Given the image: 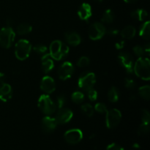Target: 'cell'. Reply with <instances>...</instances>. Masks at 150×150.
<instances>
[{
    "label": "cell",
    "mask_w": 150,
    "mask_h": 150,
    "mask_svg": "<svg viewBox=\"0 0 150 150\" xmlns=\"http://www.w3.org/2000/svg\"><path fill=\"white\" fill-rule=\"evenodd\" d=\"M119 62L125 69L126 72L129 74L133 72V59L128 53L121 52L118 56Z\"/></svg>",
    "instance_id": "obj_10"
},
{
    "label": "cell",
    "mask_w": 150,
    "mask_h": 150,
    "mask_svg": "<svg viewBox=\"0 0 150 150\" xmlns=\"http://www.w3.org/2000/svg\"><path fill=\"white\" fill-rule=\"evenodd\" d=\"M114 20V14L113 11L110 9L105 10L104 13L103 14L102 18H101V21L104 23H107L109 24L111 23Z\"/></svg>",
    "instance_id": "obj_23"
},
{
    "label": "cell",
    "mask_w": 150,
    "mask_h": 150,
    "mask_svg": "<svg viewBox=\"0 0 150 150\" xmlns=\"http://www.w3.org/2000/svg\"><path fill=\"white\" fill-rule=\"evenodd\" d=\"M69 53V47L61 40H54L49 47V54L54 60L59 61L64 59Z\"/></svg>",
    "instance_id": "obj_2"
},
{
    "label": "cell",
    "mask_w": 150,
    "mask_h": 150,
    "mask_svg": "<svg viewBox=\"0 0 150 150\" xmlns=\"http://www.w3.org/2000/svg\"><path fill=\"white\" fill-rule=\"evenodd\" d=\"M71 99L75 103L81 104L84 100V95L81 92L77 91V92H75L72 94Z\"/></svg>",
    "instance_id": "obj_27"
},
{
    "label": "cell",
    "mask_w": 150,
    "mask_h": 150,
    "mask_svg": "<svg viewBox=\"0 0 150 150\" xmlns=\"http://www.w3.org/2000/svg\"><path fill=\"white\" fill-rule=\"evenodd\" d=\"M73 111L68 108H59L58 112L57 113L55 119L57 120V124L64 125L69 122L73 118Z\"/></svg>",
    "instance_id": "obj_12"
},
{
    "label": "cell",
    "mask_w": 150,
    "mask_h": 150,
    "mask_svg": "<svg viewBox=\"0 0 150 150\" xmlns=\"http://www.w3.org/2000/svg\"><path fill=\"white\" fill-rule=\"evenodd\" d=\"M149 131V123H143L138 129V134L140 136H144Z\"/></svg>",
    "instance_id": "obj_28"
},
{
    "label": "cell",
    "mask_w": 150,
    "mask_h": 150,
    "mask_svg": "<svg viewBox=\"0 0 150 150\" xmlns=\"http://www.w3.org/2000/svg\"><path fill=\"white\" fill-rule=\"evenodd\" d=\"M54 63L49 54H45L41 58V68L44 73H48L54 69Z\"/></svg>",
    "instance_id": "obj_15"
},
{
    "label": "cell",
    "mask_w": 150,
    "mask_h": 150,
    "mask_svg": "<svg viewBox=\"0 0 150 150\" xmlns=\"http://www.w3.org/2000/svg\"><path fill=\"white\" fill-rule=\"evenodd\" d=\"M32 30V27L30 24L26 23H20L16 28V32L18 35H24L30 33Z\"/></svg>",
    "instance_id": "obj_22"
},
{
    "label": "cell",
    "mask_w": 150,
    "mask_h": 150,
    "mask_svg": "<svg viewBox=\"0 0 150 150\" xmlns=\"http://www.w3.org/2000/svg\"><path fill=\"white\" fill-rule=\"evenodd\" d=\"M94 1H95V2H98V3H100V2H102V1H103V0H94Z\"/></svg>",
    "instance_id": "obj_46"
},
{
    "label": "cell",
    "mask_w": 150,
    "mask_h": 150,
    "mask_svg": "<svg viewBox=\"0 0 150 150\" xmlns=\"http://www.w3.org/2000/svg\"><path fill=\"white\" fill-rule=\"evenodd\" d=\"M16 38V33L11 27H4L0 29V46L4 48L11 47Z\"/></svg>",
    "instance_id": "obj_5"
},
{
    "label": "cell",
    "mask_w": 150,
    "mask_h": 150,
    "mask_svg": "<svg viewBox=\"0 0 150 150\" xmlns=\"http://www.w3.org/2000/svg\"><path fill=\"white\" fill-rule=\"evenodd\" d=\"M108 98L110 102L116 103L120 98V92L115 86H112L108 92Z\"/></svg>",
    "instance_id": "obj_24"
},
{
    "label": "cell",
    "mask_w": 150,
    "mask_h": 150,
    "mask_svg": "<svg viewBox=\"0 0 150 150\" xmlns=\"http://www.w3.org/2000/svg\"><path fill=\"white\" fill-rule=\"evenodd\" d=\"M81 111L83 112V114L84 115H86V117H91L93 116L94 114V108L92 107V105L89 103H83V105L81 107Z\"/></svg>",
    "instance_id": "obj_26"
},
{
    "label": "cell",
    "mask_w": 150,
    "mask_h": 150,
    "mask_svg": "<svg viewBox=\"0 0 150 150\" xmlns=\"http://www.w3.org/2000/svg\"><path fill=\"white\" fill-rule=\"evenodd\" d=\"M139 35L144 40H149L150 38V22L146 21L142 24L139 30Z\"/></svg>",
    "instance_id": "obj_21"
},
{
    "label": "cell",
    "mask_w": 150,
    "mask_h": 150,
    "mask_svg": "<svg viewBox=\"0 0 150 150\" xmlns=\"http://www.w3.org/2000/svg\"><path fill=\"white\" fill-rule=\"evenodd\" d=\"M13 96V89L11 86L7 83H1L0 86V100L7 102Z\"/></svg>",
    "instance_id": "obj_17"
},
{
    "label": "cell",
    "mask_w": 150,
    "mask_h": 150,
    "mask_svg": "<svg viewBox=\"0 0 150 150\" xmlns=\"http://www.w3.org/2000/svg\"><path fill=\"white\" fill-rule=\"evenodd\" d=\"M144 48L145 54H147V55H149V54H150V47H149V44L147 43L146 45H144Z\"/></svg>",
    "instance_id": "obj_40"
},
{
    "label": "cell",
    "mask_w": 150,
    "mask_h": 150,
    "mask_svg": "<svg viewBox=\"0 0 150 150\" xmlns=\"http://www.w3.org/2000/svg\"><path fill=\"white\" fill-rule=\"evenodd\" d=\"M33 50L35 51V52H36L38 54H45L47 53L48 51V48L45 46V45H42V44H38V45H35L33 48Z\"/></svg>",
    "instance_id": "obj_29"
},
{
    "label": "cell",
    "mask_w": 150,
    "mask_h": 150,
    "mask_svg": "<svg viewBox=\"0 0 150 150\" xmlns=\"http://www.w3.org/2000/svg\"><path fill=\"white\" fill-rule=\"evenodd\" d=\"M86 92H87V98H89V100L91 101L96 100L97 98H98V92H97V91L95 90L94 88L89 89L88 91H86Z\"/></svg>",
    "instance_id": "obj_33"
},
{
    "label": "cell",
    "mask_w": 150,
    "mask_h": 150,
    "mask_svg": "<svg viewBox=\"0 0 150 150\" xmlns=\"http://www.w3.org/2000/svg\"><path fill=\"white\" fill-rule=\"evenodd\" d=\"M124 1L127 3H133L137 1V0H124Z\"/></svg>",
    "instance_id": "obj_44"
},
{
    "label": "cell",
    "mask_w": 150,
    "mask_h": 150,
    "mask_svg": "<svg viewBox=\"0 0 150 150\" xmlns=\"http://www.w3.org/2000/svg\"><path fill=\"white\" fill-rule=\"evenodd\" d=\"M4 80H5V74L0 72V83H4Z\"/></svg>",
    "instance_id": "obj_41"
},
{
    "label": "cell",
    "mask_w": 150,
    "mask_h": 150,
    "mask_svg": "<svg viewBox=\"0 0 150 150\" xmlns=\"http://www.w3.org/2000/svg\"><path fill=\"white\" fill-rule=\"evenodd\" d=\"M65 39L67 43L73 46H77L81 42V38L80 35L75 32H69L65 34Z\"/></svg>",
    "instance_id": "obj_18"
},
{
    "label": "cell",
    "mask_w": 150,
    "mask_h": 150,
    "mask_svg": "<svg viewBox=\"0 0 150 150\" xmlns=\"http://www.w3.org/2000/svg\"><path fill=\"white\" fill-rule=\"evenodd\" d=\"M65 102H66L65 97H64L63 95H59L57 98L56 105H57L59 108H63V106H64V104H65Z\"/></svg>",
    "instance_id": "obj_36"
},
{
    "label": "cell",
    "mask_w": 150,
    "mask_h": 150,
    "mask_svg": "<svg viewBox=\"0 0 150 150\" xmlns=\"http://www.w3.org/2000/svg\"><path fill=\"white\" fill-rule=\"evenodd\" d=\"M139 96L144 100H149L150 98V86L148 85L143 86L139 89Z\"/></svg>",
    "instance_id": "obj_25"
},
{
    "label": "cell",
    "mask_w": 150,
    "mask_h": 150,
    "mask_svg": "<svg viewBox=\"0 0 150 150\" xmlns=\"http://www.w3.org/2000/svg\"><path fill=\"white\" fill-rule=\"evenodd\" d=\"M40 89L47 94L53 93L56 89L55 81L50 76H45L41 80Z\"/></svg>",
    "instance_id": "obj_14"
},
{
    "label": "cell",
    "mask_w": 150,
    "mask_h": 150,
    "mask_svg": "<svg viewBox=\"0 0 150 150\" xmlns=\"http://www.w3.org/2000/svg\"><path fill=\"white\" fill-rule=\"evenodd\" d=\"M64 140L70 144H77L83 139V133L79 129H70L65 132Z\"/></svg>",
    "instance_id": "obj_9"
},
{
    "label": "cell",
    "mask_w": 150,
    "mask_h": 150,
    "mask_svg": "<svg viewBox=\"0 0 150 150\" xmlns=\"http://www.w3.org/2000/svg\"><path fill=\"white\" fill-rule=\"evenodd\" d=\"M32 45L25 39L19 40L15 45V55L16 58L21 61L26 59L30 55L32 51Z\"/></svg>",
    "instance_id": "obj_3"
},
{
    "label": "cell",
    "mask_w": 150,
    "mask_h": 150,
    "mask_svg": "<svg viewBox=\"0 0 150 150\" xmlns=\"http://www.w3.org/2000/svg\"><path fill=\"white\" fill-rule=\"evenodd\" d=\"M106 32V29L103 23L100 22H95L92 23L88 31L89 38L92 40H100Z\"/></svg>",
    "instance_id": "obj_8"
},
{
    "label": "cell",
    "mask_w": 150,
    "mask_h": 150,
    "mask_svg": "<svg viewBox=\"0 0 150 150\" xmlns=\"http://www.w3.org/2000/svg\"><path fill=\"white\" fill-rule=\"evenodd\" d=\"M133 52H134V54L139 58L144 57V56L145 55L144 48V47L141 46V45H136V46H135L133 48Z\"/></svg>",
    "instance_id": "obj_32"
},
{
    "label": "cell",
    "mask_w": 150,
    "mask_h": 150,
    "mask_svg": "<svg viewBox=\"0 0 150 150\" xmlns=\"http://www.w3.org/2000/svg\"><path fill=\"white\" fill-rule=\"evenodd\" d=\"M105 34H108V35H110V36H112V37L117 36V35L119 34V30L117 29H116V28H114V27L110 28L108 30H106Z\"/></svg>",
    "instance_id": "obj_38"
},
{
    "label": "cell",
    "mask_w": 150,
    "mask_h": 150,
    "mask_svg": "<svg viewBox=\"0 0 150 150\" xmlns=\"http://www.w3.org/2000/svg\"><path fill=\"white\" fill-rule=\"evenodd\" d=\"M130 100H136V96H134V95H131V96L130 97Z\"/></svg>",
    "instance_id": "obj_45"
},
{
    "label": "cell",
    "mask_w": 150,
    "mask_h": 150,
    "mask_svg": "<svg viewBox=\"0 0 150 150\" xmlns=\"http://www.w3.org/2000/svg\"><path fill=\"white\" fill-rule=\"evenodd\" d=\"M73 72H74V67L73 64L70 62H65L59 67L57 75L59 79L65 81L71 77Z\"/></svg>",
    "instance_id": "obj_11"
},
{
    "label": "cell",
    "mask_w": 150,
    "mask_h": 150,
    "mask_svg": "<svg viewBox=\"0 0 150 150\" xmlns=\"http://www.w3.org/2000/svg\"><path fill=\"white\" fill-rule=\"evenodd\" d=\"M133 72L135 74L144 81L150 79V62L146 57H141L136 60L133 64Z\"/></svg>",
    "instance_id": "obj_1"
},
{
    "label": "cell",
    "mask_w": 150,
    "mask_h": 150,
    "mask_svg": "<svg viewBox=\"0 0 150 150\" xmlns=\"http://www.w3.org/2000/svg\"><path fill=\"white\" fill-rule=\"evenodd\" d=\"M125 46V41L124 40H120L118 42H116L115 44V47L118 50H121L124 48Z\"/></svg>",
    "instance_id": "obj_39"
},
{
    "label": "cell",
    "mask_w": 150,
    "mask_h": 150,
    "mask_svg": "<svg viewBox=\"0 0 150 150\" xmlns=\"http://www.w3.org/2000/svg\"><path fill=\"white\" fill-rule=\"evenodd\" d=\"M125 86L128 89H134L136 86V83L133 79L127 78L125 79Z\"/></svg>",
    "instance_id": "obj_35"
},
{
    "label": "cell",
    "mask_w": 150,
    "mask_h": 150,
    "mask_svg": "<svg viewBox=\"0 0 150 150\" xmlns=\"http://www.w3.org/2000/svg\"><path fill=\"white\" fill-rule=\"evenodd\" d=\"M106 150H125V149H123V147H122L121 146H120V145L117 144L115 143H113V144H109L108 146H107Z\"/></svg>",
    "instance_id": "obj_37"
},
{
    "label": "cell",
    "mask_w": 150,
    "mask_h": 150,
    "mask_svg": "<svg viewBox=\"0 0 150 150\" xmlns=\"http://www.w3.org/2000/svg\"><path fill=\"white\" fill-rule=\"evenodd\" d=\"M136 34V29L133 26H127L121 31V36L124 39L130 40L135 37Z\"/></svg>",
    "instance_id": "obj_19"
},
{
    "label": "cell",
    "mask_w": 150,
    "mask_h": 150,
    "mask_svg": "<svg viewBox=\"0 0 150 150\" xmlns=\"http://www.w3.org/2000/svg\"><path fill=\"white\" fill-rule=\"evenodd\" d=\"M133 147L135 148V149H139L140 146H139V144H134L133 145Z\"/></svg>",
    "instance_id": "obj_43"
},
{
    "label": "cell",
    "mask_w": 150,
    "mask_h": 150,
    "mask_svg": "<svg viewBox=\"0 0 150 150\" xmlns=\"http://www.w3.org/2000/svg\"><path fill=\"white\" fill-rule=\"evenodd\" d=\"M13 23V21L11 18H8L7 20V24L8 27H11V25Z\"/></svg>",
    "instance_id": "obj_42"
},
{
    "label": "cell",
    "mask_w": 150,
    "mask_h": 150,
    "mask_svg": "<svg viewBox=\"0 0 150 150\" xmlns=\"http://www.w3.org/2000/svg\"><path fill=\"white\" fill-rule=\"evenodd\" d=\"M141 116H142V120L143 123H149L150 121V114L149 112L146 109H143L141 111Z\"/></svg>",
    "instance_id": "obj_34"
},
{
    "label": "cell",
    "mask_w": 150,
    "mask_h": 150,
    "mask_svg": "<svg viewBox=\"0 0 150 150\" xmlns=\"http://www.w3.org/2000/svg\"><path fill=\"white\" fill-rule=\"evenodd\" d=\"M95 110L100 114H106L108 111L106 105L102 103H98L95 105Z\"/></svg>",
    "instance_id": "obj_30"
},
{
    "label": "cell",
    "mask_w": 150,
    "mask_h": 150,
    "mask_svg": "<svg viewBox=\"0 0 150 150\" xmlns=\"http://www.w3.org/2000/svg\"><path fill=\"white\" fill-rule=\"evenodd\" d=\"M38 105L40 110L46 116L52 115L57 109L56 103L47 95H42L40 97Z\"/></svg>",
    "instance_id": "obj_4"
},
{
    "label": "cell",
    "mask_w": 150,
    "mask_h": 150,
    "mask_svg": "<svg viewBox=\"0 0 150 150\" xmlns=\"http://www.w3.org/2000/svg\"><path fill=\"white\" fill-rule=\"evenodd\" d=\"M89 62H90V60L87 57H81L78 60L77 65L79 67H85L89 65Z\"/></svg>",
    "instance_id": "obj_31"
},
{
    "label": "cell",
    "mask_w": 150,
    "mask_h": 150,
    "mask_svg": "<svg viewBox=\"0 0 150 150\" xmlns=\"http://www.w3.org/2000/svg\"><path fill=\"white\" fill-rule=\"evenodd\" d=\"M96 83V77L94 73L92 72H85L82 73L78 81V85L79 88L83 91H88L92 89Z\"/></svg>",
    "instance_id": "obj_6"
},
{
    "label": "cell",
    "mask_w": 150,
    "mask_h": 150,
    "mask_svg": "<svg viewBox=\"0 0 150 150\" xmlns=\"http://www.w3.org/2000/svg\"><path fill=\"white\" fill-rule=\"evenodd\" d=\"M122 120V114L118 109L113 108L106 112L105 124L108 129H114L118 126Z\"/></svg>",
    "instance_id": "obj_7"
},
{
    "label": "cell",
    "mask_w": 150,
    "mask_h": 150,
    "mask_svg": "<svg viewBox=\"0 0 150 150\" xmlns=\"http://www.w3.org/2000/svg\"><path fill=\"white\" fill-rule=\"evenodd\" d=\"M92 15V7L88 3H83L78 10V16L83 21H89Z\"/></svg>",
    "instance_id": "obj_16"
},
{
    "label": "cell",
    "mask_w": 150,
    "mask_h": 150,
    "mask_svg": "<svg viewBox=\"0 0 150 150\" xmlns=\"http://www.w3.org/2000/svg\"><path fill=\"white\" fill-rule=\"evenodd\" d=\"M131 17L136 20L144 21L148 17V13L144 9H137L132 12Z\"/></svg>",
    "instance_id": "obj_20"
},
{
    "label": "cell",
    "mask_w": 150,
    "mask_h": 150,
    "mask_svg": "<svg viewBox=\"0 0 150 150\" xmlns=\"http://www.w3.org/2000/svg\"><path fill=\"white\" fill-rule=\"evenodd\" d=\"M57 120L55 118L51 117L50 116H46L43 117L41 122V128L45 133H51L54 131L57 126Z\"/></svg>",
    "instance_id": "obj_13"
}]
</instances>
